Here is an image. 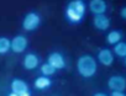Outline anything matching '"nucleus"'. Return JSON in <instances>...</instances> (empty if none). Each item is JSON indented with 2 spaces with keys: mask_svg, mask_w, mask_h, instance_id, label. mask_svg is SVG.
Returning a JSON list of instances; mask_svg holds the SVG:
<instances>
[{
  "mask_svg": "<svg viewBox=\"0 0 126 96\" xmlns=\"http://www.w3.org/2000/svg\"><path fill=\"white\" fill-rule=\"evenodd\" d=\"M87 4L83 0H72L68 3L64 10V16L69 24H80L85 16Z\"/></svg>",
  "mask_w": 126,
  "mask_h": 96,
  "instance_id": "obj_1",
  "label": "nucleus"
},
{
  "mask_svg": "<svg viewBox=\"0 0 126 96\" xmlns=\"http://www.w3.org/2000/svg\"><path fill=\"white\" fill-rule=\"evenodd\" d=\"M96 69H98L96 59L94 57H92L90 54H83L78 58L77 70H78L80 76H83L85 79L93 78L96 73Z\"/></svg>",
  "mask_w": 126,
  "mask_h": 96,
  "instance_id": "obj_2",
  "label": "nucleus"
},
{
  "mask_svg": "<svg viewBox=\"0 0 126 96\" xmlns=\"http://www.w3.org/2000/svg\"><path fill=\"white\" fill-rule=\"evenodd\" d=\"M41 25V16L40 14L35 12V11H30L25 15L24 20H22V28L27 32H32L35 30H37Z\"/></svg>",
  "mask_w": 126,
  "mask_h": 96,
  "instance_id": "obj_3",
  "label": "nucleus"
},
{
  "mask_svg": "<svg viewBox=\"0 0 126 96\" xmlns=\"http://www.w3.org/2000/svg\"><path fill=\"white\" fill-rule=\"evenodd\" d=\"M27 46H29V41L24 35H17L13 39H10V51H13L16 54L25 52Z\"/></svg>",
  "mask_w": 126,
  "mask_h": 96,
  "instance_id": "obj_4",
  "label": "nucleus"
},
{
  "mask_svg": "<svg viewBox=\"0 0 126 96\" xmlns=\"http://www.w3.org/2000/svg\"><path fill=\"white\" fill-rule=\"evenodd\" d=\"M56 70H62L67 67V63H66V58L63 57L62 53L59 52H52L49 56H48V60H47Z\"/></svg>",
  "mask_w": 126,
  "mask_h": 96,
  "instance_id": "obj_5",
  "label": "nucleus"
},
{
  "mask_svg": "<svg viewBox=\"0 0 126 96\" xmlns=\"http://www.w3.org/2000/svg\"><path fill=\"white\" fill-rule=\"evenodd\" d=\"M108 87L111 91H124L126 89V79L122 75H112L108 80Z\"/></svg>",
  "mask_w": 126,
  "mask_h": 96,
  "instance_id": "obj_6",
  "label": "nucleus"
},
{
  "mask_svg": "<svg viewBox=\"0 0 126 96\" xmlns=\"http://www.w3.org/2000/svg\"><path fill=\"white\" fill-rule=\"evenodd\" d=\"M41 62V58L36 54V53H27L25 57H24V60H22V65L26 70H33L38 67Z\"/></svg>",
  "mask_w": 126,
  "mask_h": 96,
  "instance_id": "obj_7",
  "label": "nucleus"
},
{
  "mask_svg": "<svg viewBox=\"0 0 126 96\" xmlns=\"http://www.w3.org/2000/svg\"><path fill=\"white\" fill-rule=\"evenodd\" d=\"M98 60L100 64L105 67H110L114 63V53L112 51L108 49V48H101L98 52Z\"/></svg>",
  "mask_w": 126,
  "mask_h": 96,
  "instance_id": "obj_8",
  "label": "nucleus"
},
{
  "mask_svg": "<svg viewBox=\"0 0 126 96\" xmlns=\"http://www.w3.org/2000/svg\"><path fill=\"white\" fill-rule=\"evenodd\" d=\"M89 10L94 15L105 14L108 10V5L105 0H90L89 1Z\"/></svg>",
  "mask_w": 126,
  "mask_h": 96,
  "instance_id": "obj_9",
  "label": "nucleus"
},
{
  "mask_svg": "<svg viewBox=\"0 0 126 96\" xmlns=\"http://www.w3.org/2000/svg\"><path fill=\"white\" fill-rule=\"evenodd\" d=\"M93 25H94V27H95L96 30H99V31H106V30L110 27V19H109L105 14L94 15Z\"/></svg>",
  "mask_w": 126,
  "mask_h": 96,
  "instance_id": "obj_10",
  "label": "nucleus"
},
{
  "mask_svg": "<svg viewBox=\"0 0 126 96\" xmlns=\"http://www.w3.org/2000/svg\"><path fill=\"white\" fill-rule=\"evenodd\" d=\"M10 89L16 95H21V94H24V92L30 90L27 83L25 80H22V79H14L11 81V84H10Z\"/></svg>",
  "mask_w": 126,
  "mask_h": 96,
  "instance_id": "obj_11",
  "label": "nucleus"
},
{
  "mask_svg": "<svg viewBox=\"0 0 126 96\" xmlns=\"http://www.w3.org/2000/svg\"><path fill=\"white\" fill-rule=\"evenodd\" d=\"M52 85V80L49 79V76H46V75H41V76H37L33 81V86L35 89L37 90H46L48 89L49 86Z\"/></svg>",
  "mask_w": 126,
  "mask_h": 96,
  "instance_id": "obj_12",
  "label": "nucleus"
},
{
  "mask_svg": "<svg viewBox=\"0 0 126 96\" xmlns=\"http://www.w3.org/2000/svg\"><path fill=\"white\" fill-rule=\"evenodd\" d=\"M121 39H122V32L119 31V30H112V31H110L106 35V42H108V44L114 46L117 42H120Z\"/></svg>",
  "mask_w": 126,
  "mask_h": 96,
  "instance_id": "obj_13",
  "label": "nucleus"
},
{
  "mask_svg": "<svg viewBox=\"0 0 126 96\" xmlns=\"http://www.w3.org/2000/svg\"><path fill=\"white\" fill-rule=\"evenodd\" d=\"M114 53L120 58H125L126 57V42L120 41L116 44H114Z\"/></svg>",
  "mask_w": 126,
  "mask_h": 96,
  "instance_id": "obj_14",
  "label": "nucleus"
},
{
  "mask_svg": "<svg viewBox=\"0 0 126 96\" xmlns=\"http://www.w3.org/2000/svg\"><path fill=\"white\" fill-rule=\"evenodd\" d=\"M10 51V39L8 37H0V56H4Z\"/></svg>",
  "mask_w": 126,
  "mask_h": 96,
  "instance_id": "obj_15",
  "label": "nucleus"
},
{
  "mask_svg": "<svg viewBox=\"0 0 126 96\" xmlns=\"http://www.w3.org/2000/svg\"><path fill=\"white\" fill-rule=\"evenodd\" d=\"M40 70H41V74H42V75H46V76H52V75L57 72L48 62H47V63H43V64L41 65Z\"/></svg>",
  "mask_w": 126,
  "mask_h": 96,
  "instance_id": "obj_16",
  "label": "nucleus"
},
{
  "mask_svg": "<svg viewBox=\"0 0 126 96\" xmlns=\"http://www.w3.org/2000/svg\"><path fill=\"white\" fill-rule=\"evenodd\" d=\"M111 96H126L124 91H111Z\"/></svg>",
  "mask_w": 126,
  "mask_h": 96,
  "instance_id": "obj_17",
  "label": "nucleus"
},
{
  "mask_svg": "<svg viewBox=\"0 0 126 96\" xmlns=\"http://www.w3.org/2000/svg\"><path fill=\"white\" fill-rule=\"evenodd\" d=\"M120 16H121L124 20H126V6H124V8L120 10Z\"/></svg>",
  "mask_w": 126,
  "mask_h": 96,
  "instance_id": "obj_18",
  "label": "nucleus"
},
{
  "mask_svg": "<svg viewBox=\"0 0 126 96\" xmlns=\"http://www.w3.org/2000/svg\"><path fill=\"white\" fill-rule=\"evenodd\" d=\"M19 96H31V92H30V90H29V91H26V92H24V94H21V95H19Z\"/></svg>",
  "mask_w": 126,
  "mask_h": 96,
  "instance_id": "obj_19",
  "label": "nucleus"
},
{
  "mask_svg": "<svg viewBox=\"0 0 126 96\" xmlns=\"http://www.w3.org/2000/svg\"><path fill=\"white\" fill-rule=\"evenodd\" d=\"M94 96H108V95L104 92H96V94H94Z\"/></svg>",
  "mask_w": 126,
  "mask_h": 96,
  "instance_id": "obj_20",
  "label": "nucleus"
},
{
  "mask_svg": "<svg viewBox=\"0 0 126 96\" xmlns=\"http://www.w3.org/2000/svg\"><path fill=\"white\" fill-rule=\"evenodd\" d=\"M8 96H19V95H16L15 92H13V91H11V92H10V94H9Z\"/></svg>",
  "mask_w": 126,
  "mask_h": 96,
  "instance_id": "obj_21",
  "label": "nucleus"
},
{
  "mask_svg": "<svg viewBox=\"0 0 126 96\" xmlns=\"http://www.w3.org/2000/svg\"><path fill=\"white\" fill-rule=\"evenodd\" d=\"M124 62H125V65H126V57H125V59H124Z\"/></svg>",
  "mask_w": 126,
  "mask_h": 96,
  "instance_id": "obj_22",
  "label": "nucleus"
}]
</instances>
